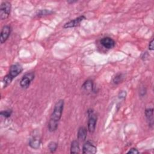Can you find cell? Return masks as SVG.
<instances>
[{
    "label": "cell",
    "instance_id": "obj_1",
    "mask_svg": "<svg viewBox=\"0 0 154 154\" xmlns=\"http://www.w3.org/2000/svg\"><path fill=\"white\" fill-rule=\"evenodd\" d=\"M63 108V100H60L55 103L48 124V128L50 132H54L57 130L58 125V122L60 121L61 117Z\"/></svg>",
    "mask_w": 154,
    "mask_h": 154
},
{
    "label": "cell",
    "instance_id": "obj_2",
    "mask_svg": "<svg viewBox=\"0 0 154 154\" xmlns=\"http://www.w3.org/2000/svg\"><path fill=\"white\" fill-rule=\"evenodd\" d=\"M23 70V68L19 64H14L10 66L9 73L3 79L4 87H7L11 82L12 80L19 75Z\"/></svg>",
    "mask_w": 154,
    "mask_h": 154
},
{
    "label": "cell",
    "instance_id": "obj_3",
    "mask_svg": "<svg viewBox=\"0 0 154 154\" xmlns=\"http://www.w3.org/2000/svg\"><path fill=\"white\" fill-rule=\"evenodd\" d=\"M11 4L8 1L2 2L0 7V17L2 20L6 19L8 17L11 11Z\"/></svg>",
    "mask_w": 154,
    "mask_h": 154
},
{
    "label": "cell",
    "instance_id": "obj_4",
    "mask_svg": "<svg viewBox=\"0 0 154 154\" xmlns=\"http://www.w3.org/2000/svg\"><path fill=\"white\" fill-rule=\"evenodd\" d=\"M34 78V73L29 72L26 73L20 81V85L23 88H27L30 85L31 82Z\"/></svg>",
    "mask_w": 154,
    "mask_h": 154
},
{
    "label": "cell",
    "instance_id": "obj_5",
    "mask_svg": "<svg viewBox=\"0 0 154 154\" xmlns=\"http://www.w3.org/2000/svg\"><path fill=\"white\" fill-rule=\"evenodd\" d=\"M88 114L89 117V119L88 122V129L90 133H93L95 130L97 117L93 114V111L92 110L88 111Z\"/></svg>",
    "mask_w": 154,
    "mask_h": 154
},
{
    "label": "cell",
    "instance_id": "obj_6",
    "mask_svg": "<svg viewBox=\"0 0 154 154\" xmlns=\"http://www.w3.org/2000/svg\"><path fill=\"white\" fill-rule=\"evenodd\" d=\"M97 151L96 147L90 141H87L82 147V153L84 154L96 153Z\"/></svg>",
    "mask_w": 154,
    "mask_h": 154
},
{
    "label": "cell",
    "instance_id": "obj_7",
    "mask_svg": "<svg viewBox=\"0 0 154 154\" xmlns=\"http://www.w3.org/2000/svg\"><path fill=\"white\" fill-rule=\"evenodd\" d=\"M11 32V28L8 25H5L3 26L1 30V37H0V40L1 43L3 44L6 42V40L8 39L10 34Z\"/></svg>",
    "mask_w": 154,
    "mask_h": 154
},
{
    "label": "cell",
    "instance_id": "obj_8",
    "mask_svg": "<svg viewBox=\"0 0 154 154\" xmlns=\"http://www.w3.org/2000/svg\"><path fill=\"white\" fill-rule=\"evenodd\" d=\"M100 44L105 48L106 49H112L115 46V42L114 40L109 37H104L103 38H102L100 40Z\"/></svg>",
    "mask_w": 154,
    "mask_h": 154
},
{
    "label": "cell",
    "instance_id": "obj_9",
    "mask_svg": "<svg viewBox=\"0 0 154 154\" xmlns=\"http://www.w3.org/2000/svg\"><path fill=\"white\" fill-rule=\"evenodd\" d=\"M85 19V17L84 16H81L72 20H70V22L66 23L64 25V28H73V27H75L78 25H79V23L83 20Z\"/></svg>",
    "mask_w": 154,
    "mask_h": 154
},
{
    "label": "cell",
    "instance_id": "obj_10",
    "mask_svg": "<svg viewBox=\"0 0 154 154\" xmlns=\"http://www.w3.org/2000/svg\"><path fill=\"white\" fill-rule=\"evenodd\" d=\"M146 117L149 126L152 127L153 125V108H148L145 111Z\"/></svg>",
    "mask_w": 154,
    "mask_h": 154
},
{
    "label": "cell",
    "instance_id": "obj_11",
    "mask_svg": "<svg viewBox=\"0 0 154 154\" xmlns=\"http://www.w3.org/2000/svg\"><path fill=\"white\" fill-rule=\"evenodd\" d=\"M87 134V129L85 127L81 126L78 131V138L81 141H84L86 139Z\"/></svg>",
    "mask_w": 154,
    "mask_h": 154
},
{
    "label": "cell",
    "instance_id": "obj_12",
    "mask_svg": "<svg viewBox=\"0 0 154 154\" xmlns=\"http://www.w3.org/2000/svg\"><path fill=\"white\" fill-rule=\"evenodd\" d=\"M93 84L92 81L87 80L82 85V88L86 92H90L93 90Z\"/></svg>",
    "mask_w": 154,
    "mask_h": 154
},
{
    "label": "cell",
    "instance_id": "obj_13",
    "mask_svg": "<svg viewBox=\"0 0 154 154\" xmlns=\"http://www.w3.org/2000/svg\"><path fill=\"white\" fill-rule=\"evenodd\" d=\"M80 152L79 145L78 141L74 140L72 141L70 147V153H79Z\"/></svg>",
    "mask_w": 154,
    "mask_h": 154
},
{
    "label": "cell",
    "instance_id": "obj_14",
    "mask_svg": "<svg viewBox=\"0 0 154 154\" xmlns=\"http://www.w3.org/2000/svg\"><path fill=\"white\" fill-rule=\"evenodd\" d=\"M29 145L31 147L37 149L38 148H39L40 145V141L39 139L36 138H34L31 140H30L29 142Z\"/></svg>",
    "mask_w": 154,
    "mask_h": 154
},
{
    "label": "cell",
    "instance_id": "obj_15",
    "mask_svg": "<svg viewBox=\"0 0 154 154\" xmlns=\"http://www.w3.org/2000/svg\"><path fill=\"white\" fill-rule=\"evenodd\" d=\"M123 78H124V76L123 74H118L115 77H114L112 79V82L114 84H117L121 82L123 80Z\"/></svg>",
    "mask_w": 154,
    "mask_h": 154
},
{
    "label": "cell",
    "instance_id": "obj_16",
    "mask_svg": "<svg viewBox=\"0 0 154 154\" xmlns=\"http://www.w3.org/2000/svg\"><path fill=\"white\" fill-rule=\"evenodd\" d=\"M57 146H58L57 144L55 142L52 141V142H51V143L49 144L48 147H49V150L51 151V152L53 153V152H54L57 150Z\"/></svg>",
    "mask_w": 154,
    "mask_h": 154
},
{
    "label": "cell",
    "instance_id": "obj_17",
    "mask_svg": "<svg viewBox=\"0 0 154 154\" xmlns=\"http://www.w3.org/2000/svg\"><path fill=\"white\" fill-rule=\"evenodd\" d=\"M52 11H50V10H41L40 11H39L38 12V13L37 14V15L38 16H43V15H47V14H49L51 13H52Z\"/></svg>",
    "mask_w": 154,
    "mask_h": 154
},
{
    "label": "cell",
    "instance_id": "obj_18",
    "mask_svg": "<svg viewBox=\"0 0 154 154\" xmlns=\"http://www.w3.org/2000/svg\"><path fill=\"white\" fill-rule=\"evenodd\" d=\"M11 113H12L11 109H7L4 111H2L1 112V115L5 117H9L11 116Z\"/></svg>",
    "mask_w": 154,
    "mask_h": 154
},
{
    "label": "cell",
    "instance_id": "obj_19",
    "mask_svg": "<svg viewBox=\"0 0 154 154\" xmlns=\"http://www.w3.org/2000/svg\"><path fill=\"white\" fill-rule=\"evenodd\" d=\"M127 153H133V154H136V153H139V151L135 149V148H132Z\"/></svg>",
    "mask_w": 154,
    "mask_h": 154
},
{
    "label": "cell",
    "instance_id": "obj_20",
    "mask_svg": "<svg viewBox=\"0 0 154 154\" xmlns=\"http://www.w3.org/2000/svg\"><path fill=\"white\" fill-rule=\"evenodd\" d=\"M149 49L150 51L153 50V40H152L149 45Z\"/></svg>",
    "mask_w": 154,
    "mask_h": 154
}]
</instances>
